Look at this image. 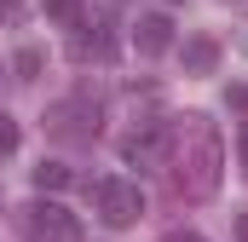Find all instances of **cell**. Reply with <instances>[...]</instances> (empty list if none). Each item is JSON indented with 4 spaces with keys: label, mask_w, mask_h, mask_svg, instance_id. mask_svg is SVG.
Returning <instances> with one entry per match:
<instances>
[{
    "label": "cell",
    "mask_w": 248,
    "mask_h": 242,
    "mask_svg": "<svg viewBox=\"0 0 248 242\" xmlns=\"http://www.w3.org/2000/svg\"><path fill=\"white\" fill-rule=\"evenodd\" d=\"M133 46H139L144 58H162V52L173 46V17H168V12H144V17L133 23Z\"/></svg>",
    "instance_id": "obj_6"
},
{
    "label": "cell",
    "mask_w": 248,
    "mask_h": 242,
    "mask_svg": "<svg viewBox=\"0 0 248 242\" xmlns=\"http://www.w3.org/2000/svg\"><path fill=\"white\" fill-rule=\"evenodd\" d=\"M93 202H98V219L110 225V231H127V225H139V213H144V190L133 179H104L93 190Z\"/></svg>",
    "instance_id": "obj_3"
},
{
    "label": "cell",
    "mask_w": 248,
    "mask_h": 242,
    "mask_svg": "<svg viewBox=\"0 0 248 242\" xmlns=\"http://www.w3.org/2000/svg\"><path fill=\"white\" fill-rule=\"evenodd\" d=\"M23 225H29L35 242H75L81 237V219H75L63 202H52V196H35V202L23 208Z\"/></svg>",
    "instance_id": "obj_4"
},
{
    "label": "cell",
    "mask_w": 248,
    "mask_h": 242,
    "mask_svg": "<svg viewBox=\"0 0 248 242\" xmlns=\"http://www.w3.org/2000/svg\"><path fill=\"white\" fill-rule=\"evenodd\" d=\"M168 144H173V121H139L122 133V162L127 167H162L168 162Z\"/></svg>",
    "instance_id": "obj_2"
},
{
    "label": "cell",
    "mask_w": 248,
    "mask_h": 242,
    "mask_svg": "<svg viewBox=\"0 0 248 242\" xmlns=\"http://www.w3.org/2000/svg\"><path fill=\"white\" fill-rule=\"evenodd\" d=\"M214 63H219V46L208 35H190L185 41V75H214Z\"/></svg>",
    "instance_id": "obj_7"
},
{
    "label": "cell",
    "mask_w": 248,
    "mask_h": 242,
    "mask_svg": "<svg viewBox=\"0 0 248 242\" xmlns=\"http://www.w3.org/2000/svg\"><path fill=\"white\" fill-rule=\"evenodd\" d=\"M243 46H248V23H243Z\"/></svg>",
    "instance_id": "obj_16"
},
{
    "label": "cell",
    "mask_w": 248,
    "mask_h": 242,
    "mask_svg": "<svg viewBox=\"0 0 248 242\" xmlns=\"http://www.w3.org/2000/svg\"><path fill=\"white\" fill-rule=\"evenodd\" d=\"M168 184L173 196L185 202H208L219 190V173H225V138L208 116H185L173 121V144H168Z\"/></svg>",
    "instance_id": "obj_1"
},
{
    "label": "cell",
    "mask_w": 248,
    "mask_h": 242,
    "mask_svg": "<svg viewBox=\"0 0 248 242\" xmlns=\"http://www.w3.org/2000/svg\"><path fill=\"white\" fill-rule=\"evenodd\" d=\"M0 17L6 23H23V0H0Z\"/></svg>",
    "instance_id": "obj_12"
},
{
    "label": "cell",
    "mask_w": 248,
    "mask_h": 242,
    "mask_svg": "<svg viewBox=\"0 0 248 242\" xmlns=\"http://www.w3.org/2000/svg\"><path fill=\"white\" fill-rule=\"evenodd\" d=\"M12 69H17V81H35V75H41V52H35V46H23Z\"/></svg>",
    "instance_id": "obj_10"
},
{
    "label": "cell",
    "mask_w": 248,
    "mask_h": 242,
    "mask_svg": "<svg viewBox=\"0 0 248 242\" xmlns=\"http://www.w3.org/2000/svg\"><path fill=\"white\" fill-rule=\"evenodd\" d=\"M52 133H63V138H93L98 133V98L93 92H75V98H63V104H52Z\"/></svg>",
    "instance_id": "obj_5"
},
{
    "label": "cell",
    "mask_w": 248,
    "mask_h": 242,
    "mask_svg": "<svg viewBox=\"0 0 248 242\" xmlns=\"http://www.w3.org/2000/svg\"><path fill=\"white\" fill-rule=\"evenodd\" d=\"M12 150H17V121L0 116V156H12Z\"/></svg>",
    "instance_id": "obj_11"
},
{
    "label": "cell",
    "mask_w": 248,
    "mask_h": 242,
    "mask_svg": "<svg viewBox=\"0 0 248 242\" xmlns=\"http://www.w3.org/2000/svg\"><path fill=\"white\" fill-rule=\"evenodd\" d=\"M69 184H75V167H63V162H41V167H35V190H41V196H58Z\"/></svg>",
    "instance_id": "obj_8"
},
{
    "label": "cell",
    "mask_w": 248,
    "mask_h": 242,
    "mask_svg": "<svg viewBox=\"0 0 248 242\" xmlns=\"http://www.w3.org/2000/svg\"><path fill=\"white\" fill-rule=\"evenodd\" d=\"M237 242H248V213H243V219H237Z\"/></svg>",
    "instance_id": "obj_15"
},
{
    "label": "cell",
    "mask_w": 248,
    "mask_h": 242,
    "mask_svg": "<svg viewBox=\"0 0 248 242\" xmlns=\"http://www.w3.org/2000/svg\"><path fill=\"white\" fill-rule=\"evenodd\" d=\"M162 242H202L196 231H173V237H162Z\"/></svg>",
    "instance_id": "obj_13"
},
{
    "label": "cell",
    "mask_w": 248,
    "mask_h": 242,
    "mask_svg": "<svg viewBox=\"0 0 248 242\" xmlns=\"http://www.w3.org/2000/svg\"><path fill=\"white\" fill-rule=\"evenodd\" d=\"M237 156H243V173H248V127H243V144H237Z\"/></svg>",
    "instance_id": "obj_14"
},
{
    "label": "cell",
    "mask_w": 248,
    "mask_h": 242,
    "mask_svg": "<svg viewBox=\"0 0 248 242\" xmlns=\"http://www.w3.org/2000/svg\"><path fill=\"white\" fill-rule=\"evenodd\" d=\"M41 12H46L52 23H63V29L81 23V0H41Z\"/></svg>",
    "instance_id": "obj_9"
}]
</instances>
